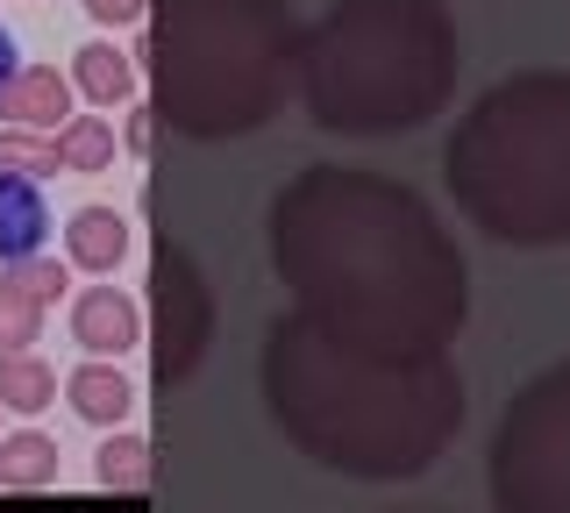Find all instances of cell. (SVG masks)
Here are the masks:
<instances>
[{
	"label": "cell",
	"mask_w": 570,
	"mask_h": 513,
	"mask_svg": "<svg viewBox=\"0 0 570 513\" xmlns=\"http://www.w3.org/2000/svg\"><path fill=\"white\" fill-rule=\"evenodd\" d=\"M272 272L299 314L385 364L450 357L471 278L414 186L356 165H307L272 200Z\"/></svg>",
	"instance_id": "1"
},
{
	"label": "cell",
	"mask_w": 570,
	"mask_h": 513,
	"mask_svg": "<svg viewBox=\"0 0 570 513\" xmlns=\"http://www.w3.org/2000/svg\"><path fill=\"white\" fill-rule=\"evenodd\" d=\"M264 406L278 435L321 471L392 485V477H421L456 442L463 378L450 357H364L293 307L264 335Z\"/></svg>",
	"instance_id": "2"
},
{
	"label": "cell",
	"mask_w": 570,
	"mask_h": 513,
	"mask_svg": "<svg viewBox=\"0 0 570 513\" xmlns=\"http://www.w3.org/2000/svg\"><path fill=\"white\" fill-rule=\"evenodd\" d=\"M142 79L150 115L186 144L264 129L299 72V14L285 0H150Z\"/></svg>",
	"instance_id": "3"
},
{
	"label": "cell",
	"mask_w": 570,
	"mask_h": 513,
	"mask_svg": "<svg viewBox=\"0 0 570 513\" xmlns=\"http://www.w3.org/2000/svg\"><path fill=\"white\" fill-rule=\"evenodd\" d=\"M456 58L442 0H335L299 29L293 93L328 136H406L450 108Z\"/></svg>",
	"instance_id": "4"
},
{
	"label": "cell",
	"mask_w": 570,
	"mask_h": 513,
	"mask_svg": "<svg viewBox=\"0 0 570 513\" xmlns=\"http://www.w3.org/2000/svg\"><path fill=\"white\" fill-rule=\"evenodd\" d=\"M442 186L507 250L570 243V72H513L450 129Z\"/></svg>",
	"instance_id": "5"
},
{
	"label": "cell",
	"mask_w": 570,
	"mask_h": 513,
	"mask_svg": "<svg viewBox=\"0 0 570 513\" xmlns=\"http://www.w3.org/2000/svg\"><path fill=\"white\" fill-rule=\"evenodd\" d=\"M485 485L499 513H570V364H549L507 399Z\"/></svg>",
	"instance_id": "6"
},
{
	"label": "cell",
	"mask_w": 570,
	"mask_h": 513,
	"mask_svg": "<svg viewBox=\"0 0 570 513\" xmlns=\"http://www.w3.org/2000/svg\"><path fill=\"white\" fill-rule=\"evenodd\" d=\"M214 343V293L200 278L186 243L157 236L150 243V364H157V393H178V385L200 371Z\"/></svg>",
	"instance_id": "7"
},
{
	"label": "cell",
	"mask_w": 570,
	"mask_h": 513,
	"mask_svg": "<svg viewBox=\"0 0 570 513\" xmlns=\"http://www.w3.org/2000/svg\"><path fill=\"white\" fill-rule=\"evenodd\" d=\"M71 335H79V349H94V357H121L142 335V307L115 286H94V293L71 299Z\"/></svg>",
	"instance_id": "8"
},
{
	"label": "cell",
	"mask_w": 570,
	"mask_h": 513,
	"mask_svg": "<svg viewBox=\"0 0 570 513\" xmlns=\"http://www.w3.org/2000/svg\"><path fill=\"white\" fill-rule=\"evenodd\" d=\"M0 121L8 129H65L71 121V79L50 72V65H22V72L0 86Z\"/></svg>",
	"instance_id": "9"
},
{
	"label": "cell",
	"mask_w": 570,
	"mask_h": 513,
	"mask_svg": "<svg viewBox=\"0 0 570 513\" xmlns=\"http://www.w3.org/2000/svg\"><path fill=\"white\" fill-rule=\"evenodd\" d=\"M50 236V207H43V186L22 179V171H0V272L43 250Z\"/></svg>",
	"instance_id": "10"
},
{
	"label": "cell",
	"mask_w": 570,
	"mask_h": 513,
	"mask_svg": "<svg viewBox=\"0 0 570 513\" xmlns=\"http://www.w3.org/2000/svg\"><path fill=\"white\" fill-rule=\"evenodd\" d=\"M71 414L94 421V428H121V421L136 414V385H129V371H115L107 357L79 364V371H71Z\"/></svg>",
	"instance_id": "11"
},
{
	"label": "cell",
	"mask_w": 570,
	"mask_h": 513,
	"mask_svg": "<svg viewBox=\"0 0 570 513\" xmlns=\"http://www.w3.org/2000/svg\"><path fill=\"white\" fill-rule=\"evenodd\" d=\"M65 257L79 264V272H115V264L129 257V221H121L115 207H79V215L65 221Z\"/></svg>",
	"instance_id": "12"
},
{
	"label": "cell",
	"mask_w": 570,
	"mask_h": 513,
	"mask_svg": "<svg viewBox=\"0 0 570 513\" xmlns=\"http://www.w3.org/2000/svg\"><path fill=\"white\" fill-rule=\"evenodd\" d=\"M71 86H79L94 108H121V100L136 93V72H129V58H121L115 43H86L79 58H71Z\"/></svg>",
	"instance_id": "13"
},
{
	"label": "cell",
	"mask_w": 570,
	"mask_h": 513,
	"mask_svg": "<svg viewBox=\"0 0 570 513\" xmlns=\"http://www.w3.org/2000/svg\"><path fill=\"white\" fill-rule=\"evenodd\" d=\"M50 477H58V442L50 435L22 428L0 442V492H43Z\"/></svg>",
	"instance_id": "14"
},
{
	"label": "cell",
	"mask_w": 570,
	"mask_h": 513,
	"mask_svg": "<svg viewBox=\"0 0 570 513\" xmlns=\"http://www.w3.org/2000/svg\"><path fill=\"white\" fill-rule=\"evenodd\" d=\"M50 399H58V371H50L43 357H29V349H8V357H0V406L43 414Z\"/></svg>",
	"instance_id": "15"
},
{
	"label": "cell",
	"mask_w": 570,
	"mask_h": 513,
	"mask_svg": "<svg viewBox=\"0 0 570 513\" xmlns=\"http://www.w3.org/2000/svg\"><path fill=\"white\" fill-rule=\"evenodd\" d=\"M94 471H100L107 492H142V485H150V442H142V435H107L100 456H94Z\"/></svg>",
	"instance_id": "16"
},
{
	"label": "cell",
	"mask_w": 570,
	"mask_h": 513,
	"mask_svg": "<svg viewBox=\"0 0 570 513\" xmlns=\"http://www.w3.org/2000/svg\"><path fill=\"white\" fill-rule=\"evenodd\" d=\"M58 165L65 171H107V165H115V129L94 121V115L65 121V129H58Z\"/></svg>",
	"instance_id": "17"
},
{
	"label": "cell",
	"mask_w": 570,
	"mask_h": 513,
	"mask_svg": "<svg viewBox=\"0 0 570 513\" xmlns=\"http://www.w3.org/2000/svg\"><path fill=\"white\" fill-rule=\"evenodd\" d=\"M0 171H22V179L43 186L50 171H65V165H58V144H43L36 129H8V121H0Z\"/></svg>",
	"instance_id": "18"
},
{
	"label": "cell",
	"mask_w": 570,
	"mask_h": 513,
	"mask_svg": "<svg viewBox=\"0 0 570 513\" xmlns=\"http://www.w3.org/2000/svg\"><path fill=\"white\" fill-rule=\"evenodd\" d=\"M8 278L22 299H36V307H58L65 299V286H71V272H65V257H22V264H8Z\"/></svg>",
	"instance_id": "19"
},
{
	"label": "cell",
	"mask_w": 570,
	"mask_h": 513,
	"mask_svg": "<svg viewBox=\"0 0 570 513\" xmlns=\"http://www.w3.org/2000/svg\"><path fill=\"white\" fill-rule=\"evenodd\" d=\"M36 328H43V307H36V299H22L8 278H0V357H8V349H29Z\"/></svg>",
	"instance_id": "20"
},
{
	"label": "cell",
	"mask_w": 570,
	"mask_h": 513,
	"mask_svg": "<svg viewBox=\"0 0 570 513\" xmlns=\"http://www.w3.org/2000/svg\"><path fill=\"white\" fill-rule=\"evenodd\" d=\"M86 14H94V22H107V29H121V22H136L142 8H150V0H79Z\"/></svg>",
	"instance_id": "21"
},
{
	"label": "cell",
	"mask_w": 570,
	"mask_h": 513,
	"mask_svg": "<svg viewBox=\"0 0 570 513\" xmlns=\"http://www.w3.org/2000/svg\"><path fill=\"white\" fill-rule=\"evenodd\" d=\"M150 129H157V115H150V108H136V115H129V150H136V157L150 150Z\"/></svg>",
	"instance_id": "22"
},
{
	"label": "cell",
	"mask_w": 570,
	"mask_h": 513,
	"mask_svg": "<svg viewBox=\"0 0 570 513\" xmlns=\"http://www.w3.org/2000/svg\"><path fill=\"white\" fill-rule=\"evenodd\" d=\"M14 72H22V58H14V37H8V29H0V86H8Z\"/></svg>",
	"instance_id": "23"
}]
</instances>
